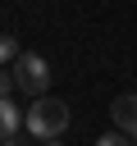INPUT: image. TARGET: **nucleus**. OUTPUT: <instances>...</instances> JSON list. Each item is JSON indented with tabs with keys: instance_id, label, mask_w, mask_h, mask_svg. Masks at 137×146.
<instances>
[{
	"instance_id": "f03ea898",
	"label": "nucleus",
	"mask_w": 137,
	"mask_h": 146,
	"mask_svg": "<svg viewBox=\"0 0 137 146\" xmlns=\"http://www.w3.org/2000/svg\"><path fill=\"white\" fill-rule=\"evenodd\" d=\"M14 82L37 100V96H46V87H50V64L41 59V55H32V50H23L18 59H14Z\"/></svg>"
},
{
	"instance_id": "0eeeda50",
	"label": "nucleus",
	"mask_w": 137,
	"mask_h": 146,
	"mask_svg": "<svg viewBox=\"0 0 137 146\" xmlns=\"http://www.w3.org/2000/svg\"><path fill=\"white\" fill-rule=\"evenodd\" d=\"M14 87H18V82H14V73H5V68H0V100H5Z\"/></svg>"
},
{
	"instance_id": "7ed1b4c3",
	"label": "nucleus",
	"mask_w": 137,
	"mask_h": 146,
	"mask_svg": "<svg viewBox=\"0 0 137 146\" xmlns=\"http://www.w3.org/2000/svg\"><path fill=\"white\" fill-rule=\"evenodd\" d=\"M110 119H114V128H119V132L137 137V96H114V105H110Z\"/></svg>"
},
{
	"instance_id": "39448f33",
	"label": "nucleus",
	"mask_w": 137,
	"mask_h": 146,
	"mask_svg": "<svg viewBox=\"0 0 137 146\" xmlns=\"http://www.w3.org/2000/svg\"><path fill=\"white\" fill-rule=\"evenodd\" d=\"M18 55H23V50H18V41H14V36H0V68H5V64H14Z\"/></svg>"
},
{
	"instance_id": "20e7f679",
	"label": "nucleus",
	"mask_w": 137,
	"mask_h": 146,
	"mask_svg": "<svg viewBox=\"0 0 137 146\" xmlns=\"http://www.w3.org/2000/svg\"><path fill=\"white\" fill-rule=\"evenodd\" d=\"M23 119H27V114H18V105L5 96V100H0V141H5V137H14V132L23 128Z\"/></svg>"
},
{
	"instance_id": "6e6552de",
	"label": "nucleus",
	"mask_w": 137,
	"mask_h": 146,
	"mask_svg": "<svg viewBox=\"0 0 137 146\" xmlns=\"http://www.w3.org/2000/svg\"><path fill=\"white\" fill-rule=\"evenodd\" d=\"M0 146H18V137H5V141H0Z\"/></svg>"
},
{
	"instance_id": "f257e3e1",
	"label": "nucleus",
	"mask_w": 137,
	"mask_h": 146,
	"mask_svg": "<svg viewBox=\"0 0 137 146\" xmlns=\"http://www.w3.org/2000/svg\"><path fill=\"white\" fill-rule=\"evenodd\" d=\"M23 123H27V132H32L37 141H50V137H59V132L68 128V105L55 100V96H37Z\"/></svg>"
},
{
	"instance_id": "1a4fd4ad",
	"label": "nucleus",
	"mask_w": 137,
	"mask_h": 146,
	"mask_svg": "<svg viewBox=\"0 0 137 146\" xmlns=\"http://www.w3.org/2000/svg\"><path fill=\"white\" fill-rule=\"evenodd\" d=\"M41 146H64V141H59V137H50V141H41Z\"/></svg>"
},
{
	"instance_id": "423d86ee",
	"label": "nucleus",
	"mask_w": 137,
	"mask_h": 146,
	"mask_svg": "<svg viewBox=\"0 0 137 146\" xmlns=\"http://www.w3.org/2000/svg\"><path fill=\"white\" fill-rule=\"evenodd\" d=\"M96 146H132V141H128V132H105V137H96Z\"/></svg>"
}]
</instances>
